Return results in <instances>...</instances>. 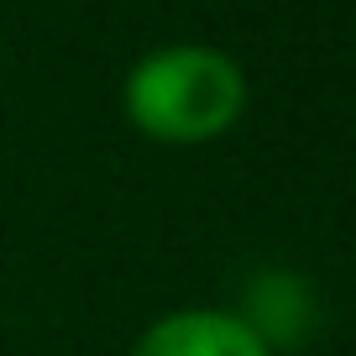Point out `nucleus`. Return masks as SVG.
I'll return each mask as SVG.
<instances>
[{"instance_id": "7ed1b4c3", "label": "nucleus", "mask_w": 356, "mask_h": 356, "mask_svg": "<svg viewBox=\"0 0 356 356\" xmlns=\"http://www.w3.org/2000/svg\"><path fill=\"white\" fill-rule=\"evenodd\" d=\"M267 346L273 341H293L299 335V320H304V283L293 278H262L252 293V314H241Z\"/></svg>"}, {"instance_id": "f257e3e1", "label": "nucleus", "mask_w": 356, "mask_h": 356, "mask_svg": "<svg viewBox=\"0 0 356 356\" xmlns=\"http://www.w3.org/2000/svg\"><path fill=\"white\" fill-rule=\"evenodd\" d=\"M246 111V74L215 47H157L126 74V115L142 136L200 147L225 136Z\"/></svg>"}, {"instance_id": "f03ea898", "label": "nucleus", "mask_w": 356, "mask_h": 356, "mask_svg": "<svg viewBox=\"0 0 356 356\" xmlns=\"http://www.w3.org/2000/svg\"><path fill=\"white\" fill-rule=\"evenodd\" d=\"M131 356H273V346L231 309H178L147 325Z\"/></svg>"}]
</instances>
